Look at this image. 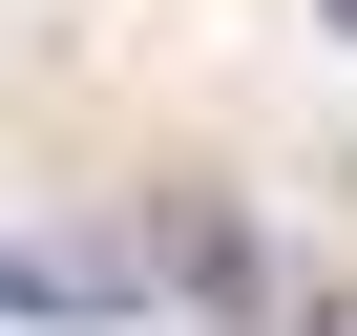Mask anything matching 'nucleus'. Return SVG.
<instances>
[{
    "label": "nucleus",
    "instance_id": "obj_1",
    "mask_svg": "<svg viewBox=\"0 0 357 336\" xmlns=\"http://www.w3.org/2000/svg\"><path fill=\"white\" fill-rule=\"evenodd\" d=\"M147 273H168V294H190V315H231V336H252V315L294 294V273H273V252H252V231L211 211V190H147Z\"/></svg>",
    "mask_w": 357,
    "mask_h": 336
},
{
    "label": "nucleus",
    "instance_id": "obj_2",
    "mask_svg": "<svg viewBox=\"0 0 357 336\" xmlns=\"http://www.w3.org/2000/svg\"><path fill=\"white\" fill-rule=\"evenodd\" d=\"M147 252H0V315H126Z\"/></svg>",
    "mask_w": 357,
    "mask_h": 336
},
{
    "label": "nucleus",
    "instance_id": "obj_3",
    "mask_svg": "<svg viewBox=\"0 0 357 336\" xmlns=\"http://www.w3.org/2000/svg\"><path fill=\"white\" fill-rule=\"evenodd\" d=\"M273 315H294V336H357V294H273Z\"/></svg>",
    "mask_w": 357,
    "mask_h": 336
},
{
    "label": "nucleus",
    "instance_id": "obj_4",
    "mask_svg": "<svg viewBox=\"0 0 357 336\" xmlns=\"http://www.w3.org/2000/svg\"><path fill=\"white\" fill-rule=\"evenodd\" d=\"M315 22H336V43H357V0H315Z\"/></svg>",
    "mask_w": 357,
    "mask_h": 336
}]
</instances>
